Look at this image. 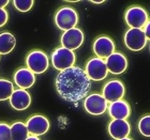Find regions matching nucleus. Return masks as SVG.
Instances as JSON below:
<instances>
[{
    "label": "nucleus",
    "mask_w": 150,
    "mask_h": 140,
    "mask_svg": "<svg viewBox=\"0 0 150 140\" xmlns=\"http://www.w3.org/2000/svg\"><path fill=\"white\" fill-rule=\"evenodd\" d=\"M108 103L101 94L93 93L85 97L84 108L92 115H101L106 111Z\"/></svg>",
    "instance_id": "obj_9"
},
{
    "label": "nucleus",
    "mask_w": 150,
    "mask_h": 140,
    "mask_svg": "<svg viewBox=\"0 0 150 140\" xmlns=\"http://www.w3.org/2000/svg\"><path fill=\"white\" fill-rule=\"evenodd\" d=\"M131 132V126L127 120H112L108 124V133L110 137L116 140L128 137Z\"/></svg>",
    "instance_id": "obj_15"
},
{
    "label": "nucleus",
    "mask_w": 150,
    "mask_h": 140,
    "mask_svg": "<svg viewBox=\"0 0 150 140\" xmlns=\"http://www.w3.org/2000/svg\"><path fill=\"white\" fill-rule=\"evenodd\" d=\"M92 50L98 58L106 59L112 53H115V43L108 37H99L93 42Z\"/></svg>",
    "instance_id": "obj_12"
},
{
    "label": "nucleus",
    "mask_w": 150,
    "mask_h": 140,
    "mask_svg": "<svg viewBox=\"0 0 150 140\" xmlns=\"http://www.w3.org/2000/svg\"><path fill=\"white\" fill-rule=\"evenodd\" d=\"M143 31H144L145 35H146V37H147V40H149V37H150V25H149V22H148L147 24L144 26Z\"/></svg>",
    "instance_id": "obj_25"
},
{
    "label": "nucleus",
    "mask_w": 150,
    "mask_h": 140,
    "mask_svg": "<svg viewBox=\"0 0 150 140\" xmlns=\"http://www.w3.org/2000/svg\"><path fill=\"white\" fill-rule=\"evenodd\" d=\"M120 140H132V139L129 137H125V138H122V139H120Z\"/></svg>",
    "instance_id": "obj_29"
},
{
    "label": "nucleus",
    "mask_w": 150,
    "mask_h": 140,
    "mask_svg": "<svg viewBox=\"0 0 150 140\" xmlns=\"http://www.w3.org/2000/svg\"><path fill=\"white\" fill-rule=\"evenodd\" d=\"M75 61H76V56L74 51L63 47L57 48L52 53V64L55 69L60 72L74 66Z\"/></svg>",
    "instance_id": "obj_3"
},
{
    "label": "nucleus",
    "mask_w": 150,
    "mask_h": 140,
    "mask_svg": "<svg viewBox=\"0 0 150 140\" xmlns=\"http://www.w3.org/2000/svg\"><path fill=\"white\" fill-rule=\"evenodd\" d=\"M9 19V13L4 9H0V27H2L6 24Z\"/></svg>",
    "instance_id": "obj_24"
},
{
    "label": "nucleus",
    "mask_w": 150,
    "mask_h": 140,
    "mask_svg": "<svg viewBox=\"0 0 150 140\" xmlns=\"http://www.w3.org/2000/svg\"><path fill=\"white\" fill-rule=\"evenodd\" d=\"M10 105L15 110H26L29 108L31 104V95L29 94L28 91L23 90V89H17L13 91L12 95L9 98Z\"/></svg>",
    "instance_id": "obj_14"
},
{
    "label": "nucleus",
    "mask_w": 150,
    "mask_h": 140,
    "mask_svg": "<svg viewBox=\"0 0 150 140\" xmlns=\"http://www.w3.org/2000/svg\"><path fill=\"white\" fill-rule=\"evenodd\" d=\"M0 140H11V128L6 123H0Z\"/></svg>",
    "instance_id": "obj_23"
},
{
    "label": "nucleus",
    "mask_w": 150,
    "mask_h": 140,
    "mask_svg": "<svg viewBox=\"0 0 150 140\" xmlns=\"http://www.w3.org/2000/svg\"><path fill=\"white\" fill-rule=\"evenodd\" d=\"M14 8L19 12H28L32 9V6L35 4L33 0H14L13 1Z\"/></svg>",
    "instance_id": "obj_21"
},
{
    "label": "nucleus",
    "mask_w": 150,
    "mask_h": 140,
    "mask_svg": "<svg viewBox=\"0 0 150 140\" xmlns=\"http://www.w3.org/2000/svg\"><path fill=\"white\" fill-rule=\"evenodd\" d=\"M55 87L62 100L70 103H77L88 95L91 80L81 68L72 66L57 75Z\"/></svg>",
    "instance_id": "obj_1"
},
{
    "label": "nucleus",
    "mask_w": 150,
    "mask_h": 140,
    "mask_svg": "<svg viewBox=\"0 0 150 140\" xmlns=\"http://www.w3.org/2000/svg\"><path fill=\"white\" fill-rule=\"evenodd\" d=\"M127 25L132 29H143L144 26L149 22L146 10L142 6H130L125 15Z\"/></svg>",
    "instance_id": "obj_5"
},
{
    "label": "nucleus",
    "mask_w": 150,
    "mask_h": 140,
    "mask_svg": "<svg viewBox=\"0 0 150 140\" xmlns=\"http://www.w3.org/2000/svg\"><path fill=\"white\" fill-rule=\"evenodd\" d=\"M16 39L10 32L0 33V55H8L15 48Z\"/></svg>",
    "instance_id": "obj_18"
},
{
    "label": "nucleus",
    "mask_w": 150,
    "mask_h": 140,
    "mask_svg": "<svg viewBox=\"0 0 150 140\" xmlns=\"http://www.w3.org/2000/svg\"><path fill=\"white\" fill-rule=\"evenodd\" d=\"M125 86L121 81L118 79H112V80L108 81L107 84L103 87V91H102V96L106 100V102H116V101L121 100L123 95H125Z\"/></svg>",
    "instance_id": "obj_11"
},
{
    "label": "nucleus",
    "mask_w": 150,
    "mask_h": 140,
    "mask_svg": "<svg viewBox=\"0 0 150 140\" xmlns=\"http://www.w3.org/2000/svg\"><path fill=\"white\" fill-rule=\"evenodd\" d=\"M107 71L115 75H120L125 73L128 68V60L127 57L121 53H112L105 60Z\"/></svg>",
    "instance_id": "obj_13"
},
{
    "label": "nucleus",
    "mask_w": 150,
    "mask_h": 140,
    "mask_svg": "<svg viewBox=\"0 0 150 140\" xmlns=\"http://www.w3.org/2000/svg\"><path fill=\"white\" fill-rule=\"evenodd\" d=\"M14 81L17 87H19L23 90L31 88L35 82V76L31 71L28 69H19L14 74Z\"/></svg>",
    "instance_id": "obj_17"
},
{
    "label": "nucleus",
    "mask_w": 150,
    "mask_h": 140,
    "mask_svg": "<svg viewBox=\"0 0 150 140\" xmlns=\"http://www.w3.org/2000/svg\"><path fill=\"white\" fill-rule=\"evenodd\" d=\"M108 108V113L112 120H127L130 117L131 108L125 101L119 100L110 103Z\"/></svg>",
    "instance_id": "obj_16"
},
{
    "label": "nucleus",
    "mask_w": 150,
    "mask_h": 140,
    "mask_svg": "<svg viewBox=\"0 0 150 140\" xmlns=\"http://www.w3.org/2000/svg\"><path fill=\"white\" fill-rule=\"evenodd\" d=\"M78 23V14L70 6H63L57 11L55 15V24L60 30L67 31L76 27Z\"/></svg>",
    "instance_id": "obj_2"
},
{
    "label": "nucleus",
    "mask_w": 150,
    "mask_h": 140,
    "mask_svg": "<svg viewBox=\"0 0 150 140\" xmlns=\"http://www.w3.org/2000/svg\"><path fill=\"white\" fill-rule=\"evenodd\" d=\"M26 127L28 129L29 134H31V136L39 137V136L45 135L50 131V123L46 117L37 115H32L31 118L28 119V121L26 123Z\"/></svg>",
    "instance_id": "obj_10"
},
{
    "label": "nucleus",
    "mask_w": 150,
    "mask_h": 140,
    "mask_svg": "<svg viewBox=\"0 0 150 140\" xmlns=\"http://www.w3.org/2000/svg\"><path fill=\"white\" fill-rule=\"evenodd\" d=\"M14 91V86L10 80L0 79V101L9 100Z\"/></svg>",
    "instance_id": "obj_20"
},
{
    "label": "nucleus",
    "mask_w": 150,
    "mask_h": 140,
    "mask_svg": "<svg viewBox=\"0 0 150 140\" xmlns=\"http://www.w3.org/2000/svg\"><path fill=\"white\" fill-rule=\"evenodd\" d=\"M85 73L90 80L101 81L106 78L108 71H107L105 61L103 59L96 57V58H92L87 62Z\"/></svg>",
    "instance_id": "obj_6"
},
{
    "label": "nucleus",
    "mask_w": 150,
    "mask_h": 140,
    "mask_svg": "<svg viewBox=\"0 0 150 140\" xmlns=\"http://www.w3.org/2000/svg\"><path fill=\"white\" fill-rule=\"evenodd\" d=\"M138 131L143 136L149 137L150 136V117L145 115L138 122Z\"/></svg>",
    "instance_id": "obj_22"
},
{
    "label": "nucleus",
    "mask_w": 150,
    "mask_h": 140,
    "mask_svg": "<svg viewBox=\"0 0 150 140\" xmlns=\"http://www.w3.org/2000/svg\"><path fill=\"white\" fill-rule=\"evenodd\" d=\"M84 40V32L81 31V29L75 27V28L63 32L62 35H61V39H60V42H61V45H62L63 48L74 51L83 45Z\"/></svg>",
    "instance_id": "obj_8"
},
{
    "label": "nucleus",
    "mask_w": 150,
    "mask_h": 140,
    "mask_svg": "<svg viewBox=\"0 0 150 140\" xmlns=\"http://www.w3.org/2000/svg\"><path fill=\"white\" fill-rule=\"evenodd\" d=\"M91 2H92V3H96V4H101V3H103L104 1H103V0H101V1H94V0H92Z\"/></svg>",
    "instance_id": "obj_28"
},
{
    "label": "nucleus",
    "mask_w": 150,
    "mask_h": 140,
    "mask_svg": "<svg viewBox=\"0 0 150 140\" xmlns=\"http://www.w3.org/2000/svg\"><path fill=\"white\" fill-rule=\"evenodd\" d=\"M11 140H26L29 137L28 129L23 122H15L11 126Z\"/></svg>",
    "instance_id": "obj_19"
},
{
    "label": "nucleus",
    "mask_w": 150,
    "mask_h": 140,
    "mask_svg": "<svg viewBox=\"0 0 150 140\" xmlns=\"http://www.w3.org/2000/svg\"><path fill=\"white\" fill-rule=\"evenodd\" d=\"M9 4V0H0V9H4Z\"/></svg>",
    "instance_id": "obj_26"
},
{
    "label": "nucleus",
    "mask_w": 150,
    "mask_h": 140,
    "mask_svg": "<svg viewBox=\"0 0 150 140\" xmlns=\"http://www.w3.org/2000/svg\"><path fill=\"white\" fill-rule=\"evenodd\" d=\"M26 140H40V139H39V137H35V136H29Z\"/></svg>",
    "instance_id": "obj_27"
},
{
    "label": "nucleus",
    "mask_w": 150,
    "mask_h": 140,
    "mask_svg": "<svg viewBox=\"0 0 150 140\" xmlns=\"http://www.w3.org/2000/svg\"><path fill=\"white\" fill-rule=\"evenodd\" d=\"M147 37L145 35L143 29L130 28L125 34V44L132 51H139L144 49L147 45Z\"/></svg>",
    "instance_id": "obj_7"
},
{
    "label": "nucleus",
    "mask_w": 150,
    "mask_h": 140,
    "mask_svg": "<svg viewBox=\"0 0 150 140\" xmlns=\"http://www.w3.org/2000/svg\"><path fill=\"white\" fill-rule=\"evenodd\" d=\"M26 65L33 74H43L50 65L48 57L42 50H33L26 57Z\"/></svg>",
    "instance_id": "obj_4"
}]
</instances>
